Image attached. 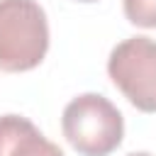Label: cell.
<instances>
[{
    "label": "cell",
    "instance_id": "6da1fadb",
    "mask_svg": "<svg viewBox=\"0 0 156 156\" xmlns=\"http://www.w3.org/2000/svg\"><path fill=\"white\" fill-rule=\"evenodd\" d=\"M49 51V22L37 0H0V68L24 73Z\"/></svg>",
    "mask_w": 156,
    "mask_h": 156
},
{
    "label": "cell",
    "instance_id": "3957f363",
    "mask_svg": "<svg viewBox=\"0 0 156 156\" xmlns=\"http://www.w3.org/2000/svg\"><path fill=\"white\" fill-rule=\"evenodd\" d=\"M112 85L139 112H156V39L129 37L119 41L107 58Z\"/></svg>",
    "mask_w": 156,
    "mask_h": 156
},
{
    "label": "cell",
    "instance_id": "52a82bcc",
    "mask_svg": "<svg viewBox=\"0 0 156 156\" xmlns=\"http://www.w3.org/2000/svg\"><path fill=\"white\" fill-rule=\"evenodd\" d=\"M76 2H98V0H76Z\"/></svg>",
    "mask_w": 156,
    "mask_h": 156
},
{
    "label": "cell",
    "instance_id": "277c9868",
    "mask_svg": "<svg viewBox=\"0 0 156 156\" xmlns=\"http://www.w3.org/2000/svg\"><path fill=\"white\" fill-rule=\"evenodd\" d=\"M0 156H63L41 129L22 115L0 117Z\"/></svg>",
    "mask_w": 156,
    "mask_h": 156
},
{
    "label": "cell",
    "instance_id": "5b68a950",
    "mask_svg": "<svg viewBox=\"0 0 156 156\" xmlns=\"http://www.w3.org/2000/svg\"><path fill=\"white\" fill-rule=\"evenodd\" d=\"M122 10L134 27L156 29V0H122Z\"/></svg>",
    "mask_w": 156,
    "mask_h": 156
},
{
    "label": "cell",
    "instance_id": "7a4b0ae2",
    "mask_svg": "<svg viewBox=\"0 0 156 156\" xmlns=\"http://www.w3.org/2000/svg\"><path fill=\"white\" fill-rule=\"evenodd\" d=\"M61 132L80 156H110L124 139V117L105 95L83 93L63 107Z\"/></svg>",
    "mask_w": 156,
    "mask_h": 156
},
{
    "label": "cell",
    "instance_id": "8992f818",
    "mask_svg": "<svg viewBox=\"0 0 156 156\" xmlns=\"http://www.w3.org/2000/svg\"><path fill=\"white\" fill-rule=\"evenodd\" d=\"M127 156H151L149 151H132V154H127Z\"/></svg>",
    "mask_w": 156,
    "mask_h": 156
}]
</instances>
